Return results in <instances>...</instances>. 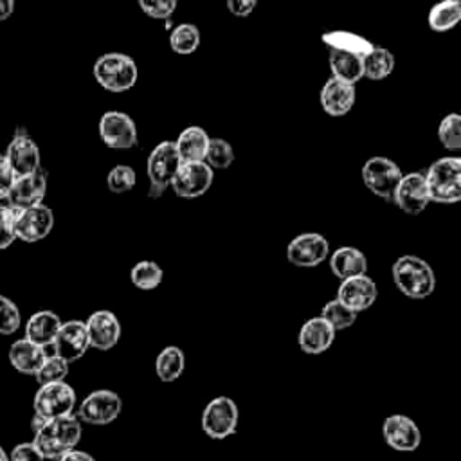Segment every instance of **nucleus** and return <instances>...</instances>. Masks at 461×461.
Instances as JSON below:
<instances>
[{"instance_id":"nucleus-1","label":"nucleus","mask_w":461,"mask_h":461,"mask_svg":"<svg viewBox=\"0 0 461 461\" xmlns=\"http://www.w3.org/2000/svg\"><path fill=\"white\" fill-rule=\"evenodd\" d=\"M83 429L77 416H63L45 421L32 438L34 447L40 450L43 459H58L65 452L74 450L81 439Z\"/></svg>"},{"instance_id":"nucleus-2","label":"nucleus","mask_w":461,"mask_h":461,"mask_svg":"<svg viewBox=\"0 0 461 461\" xmlns=\"http://www.w3.org/2000/svg\"><path fill=\"white\" fill-rule=\"evenodd\" d=\"M391 274L396 288L411 299H425L436 288V274L432 267L414 254L400 256L393 263Z\"/></svg>"},{"instance_id":"nucleus-3","label":"nucleus","mask_w":461,"mask_h":461,"mask_svg":"<svg viewBox=\"0 0 461 461\" xmlns=\"http://www.w3.org/2000/svg\"><path fill=\"white\" fill-rule=\"evenodd\" d=\"M429 198L436 203H457L461 200V158L441 157L423 173Z\"/></svg>"},{"instance_id":"nucleus-4","label":"nucleus","mask_w":461,"mask_h":461,"mask_svg":"<svg viewBox=\"0 0 461 461\" xmlns=\"http://www.w3.org/2000/svg\"><path fill=\"white\" fill-rule=\"evenodd\" d=\"M95 81L108 92L121 94L130 90L139 77L137 63L131 56L124 52H106L101 54L94 63Z\"/></svg>"},{"instance_id":"nucleus-5","label":"nucleus","mask_w":461,"mask_h":461,"mask_svg":"<svg viewBox=\"0 0 461 461\" xmlns=\"http://www.w3.org/2000/svg\"><path fill=\"white\" fill-rule=\"evenodd\" d=\"M74 407H76V391L67 382L40 385L32 398L34 414L45 421L70 416Z\"/></svg>"},{"instance_id":"nucleus-6","label":"nucleus","mask_w":461,"mask_h":461,"mask_svg":"<svg viewBox=\"0 0 461 461\" xmlns=\"http://www.w3.org/2000/svg\"><path fill=\"white\" fill-rule=\"evenodd\" d=\"M180 164L182 162L178 158L173 140H162L160 144H157L151 149V153L148 155V162H146V173L149 178L151 196L164 193L171 185L173 176L176 175Z\"/></svg>"},{"instance_id":"nucleus-7","label":"nucleus","mask_w":461,"mask_h":461,"mask_svg":"<svg viewBox=\"0 0 461 461\" xmlns=\"http://www.w3.org/2000/svg\"><path fill=\"white\" fill-rule=\"evenodd\" d=\"M402 176L403 173L398 164L387 157H371L362 166L364 185L385 202L394 200V193Z\"/></svg>"},{"instance_id":"nucleus-8","label":"nucleus","mask_w":461,"mask_h":461,"mask_svg":"<svg viewBox=\"0 0 461 461\" xmlns=\"http://www.w3.org/2000/svg\"><path fill=\"white\" fill-rule=\"evenodd\" d=\"M238 405L229 396L212 398L202 411V429L211 439H225L238 429Z\"/></svg>"},{"instance_id":"nucleus-9","label":"nucleus","mask_w":461,"mask_h":461,"mask_svg":"<svg viewBox=\"0 0 461 461\" xmlns=\"http://www.w3.org/2000/svg\"><path fill=\"white\" fill-rule=\"evenodd\" d=\"M121 411L122 400L115 391L97 389L79 403L77 420L88 425H108L119 418Z\"/></svg>"},{"instance_id":"nucleus-10","label":"nucleus","mask_w":461,"mask_h":461,"mask_svg":"<svg viewBox=\"0 0 461 461\" xmlns=\"http://www.w3.org/2000/svg\"><path fill=\"white\" fill-rule=\"evenodd\" d=\"M99 137L113 149H128L137 144L135 121L119 110H108L99 119Z\"/></svg>"},{"instance_id":"nucleus-11","label":"nucleus","mask_w":461,"mask_h":461,"mask_svg":"<svg viewBox=\"0 0 461 461\" xmlns=\"http://www.w3.org/2000/svg\"><path fill=\"white\" fill-rule=\"evenodd\" d=\"M330 256V243L319 232H303L286 247V259L303 268L317 267Z\"/></svg>"},{"instance_id":"nucleus-12","label":"nucleus","mask_w":461,"mask_h":461,"mask_svg":"<svg viewBox=\"0 0 461 461\" xmlns=\"http://www.w3.org/2000/svg\"><path fill=\"white\" fill-rule=\"evenodd\" d=\"M52 227H54V212L50 207L43 203L16 211V218H14L16 240H22L25 243H36L47 238Z\"/></svg>"},{"instance_id":"nucleus-13","label":"nucleus","mask_w":461,"mask_h":461,"mask_svg":"<svg viewBox=\"0 0 461 461\" xmlns=\"http://www.w3.org/2000/svg\"><path fill=\"white\" fill-rule=\"evenodd\" d=\"M214 178V171L205 162L180 164L169 187L182 198H198L209 191Z\"/></svg>"},{"instance_id":"nucleus-14","label":"nucleus","mask_w":461,"mask_h":461,"mask_svg":"<svg viewBox=\"0 0 461 461\" xmlns=\"http://www.w3.org/2000/svg\"><path fill=\"white\" fill-rule=\"evenodd\" d=\"M384 441L398 452H412L421 443V430L416 421L405 414H391L382 423Z\"/></svg>"},{"instance_id":"nucleus-15","label":"nucleus","mask_w":461,"mask_h":461,"mask_svg":"<svg viewBox=\"0 0 461 461\" xmlns=\"http://www.w3.org/2000/svg\"><path fill=\"white\" fill-rule=\"evenodd\" d=\"M376 297H378L376 283L367 274H362V276H355L340 281L335 299L342 303L346 308H349L351 312L360 313L371 308Z\"/></svg>"},{"instance_id":"nucleus-16","label":"nucleus","mask_w":461,"mask_h":461,"mask_svg":"<svg viewBox=\"0 0 461 461\" xmlns=\"http://www.w3.org/2000/svg\"><path fill=\"white\" fill-rule=\"evenodd\" d=\"M88 348L90 344H88V335L83 321L61 322V328L52 342V349L56 357L70 364L79 360Z\"/></svg>"},{"instance_id":"nucleus-17","label":"nucleus","mask_w":461,"mask_h":461,"mask_svg":"<svg viewBox=\"0 0 461 461\" xmlns=\"http://www.w3.org/2000/svg\"><path fill=\"white\" fill-rule=\"evenodd\" d=\"M45 193H47V176H45V171L40 167L38 171L27 176L14 178L7 193V198L13 209L22 211V209H29L43 203Z\"/></svg>"},{"instance_id":"nucleus-18","label":"nucleus","mask_w":461,"mask_h":461,"mask_svg":"<svg viewBox=\"0 0 461 461\" xmlns=\"http://www.w3.org/2000/svg\"><path fill=\"white\" fill-rule=\"evenodd\" d=\"M85 328H86L90 348L99 351L112 349L121 339V322L115 317V313L110 310L94 312L86 319Z\"/></svg>"},{"instance_id":"nucleus-19","label":"nucleus","mask_w":461,"mask_h":461,"mask_svg":"<svg viewBox=\"0 0 461 461\" xmlns=\"http://www.w3.org/2000/svg\"><path fill=\"white\" fill-rule=\"evenodd\" d=\"M9 169L13 171L14 178L27 176L38 171L40 166V148L29 135H14L4 153Z\"/></svg>"},{"instance_id":"nucleus-20","label":"nucleus","mask_w":461,"mask_h":461,"mask_svg":"<svg viewBox=\"0 0 461 461\" xmlns=\"http://www.w3.org/2000/svg\"><path fill=\"white\" fill-rule=\"evenodd\" d=\"M393 202L407 214H420L421 211H425V207L430 203V198L423 173L412 171L403 175L396 187Z\"/></svg>"},{"instance_id":"nucleus-21","label":"nucleus","mask_w":461,"mask_h":461,"mask_svg":"<svg viewBox=\"0 0 461 461\" xmlns=\"http://www.w3.org/2000/svg\"><path fill=\"white\" fill-rule=\"evenodd\" d=\"M355 97H357V90L353 83H348L331 76L330 79H326L321 90V106L328 115L342 117L353 108Z\"/></svg>"},{"instance_id":"nucleus-22","label":"nucleus","mask_w":461,"mask_h":461,"mask_svg":"<svg viewBox=\"0 0 461 461\" xmlns=\"http://www.w3.org/2000/svg\"><path fill=\"white\" fill-rule=\"evenodd\" d=\"M335 333L337 331L321 315L312 317L303 322L297 335V344L308 355H321L331 348Z\"/></svg>"},{"instance_id":"nucleus-23","label":"nucleus","mask_w":461,"mask_h":461,"mask_svg":"<svg viewBox=\"0 0 461 461\" xmlns=\"http://www.w3.org/2000/svg\"><path fill=\"white\" fill-rule=\"evenodd\" d=\"M59 328H61V319L56 312L40 310L27 319L25 339L40 348H45L54 342Z\"/></svg>"},{"instance_id":"nucleus-24","label":"nucleus","mask_w":461,"mask_h":461,"mask_svg":"<svg viewBox=\"0 0 461 461\" xmlns=\"http://www.w3.org/2000/svg\"><path fill=\"white\" fill-rule=\"evenodd\" d=\"M209 135L202 126H187L180 131V135L175 140V149L178 153V158L182 164L185 162H203L207 146H209Z\"/></svg>"},{"instance_id":"nucleus-25","label":"nucleus","mask_w":461,"mask_h":461,"mask_svg":"<svg viewBox=\"0 0 461 461\" xmlns=\"http://www.w3.org/2000/svg\"><path fill=\"white\" fill-rule=\"evenodd\" d=\"M330 268L340 279H349L355 276H362L367 272V259L366 254L357 247H339L331 252Z\"/></svg>"},{"instance_id":"nucleus-26","label":"nucleus","mask_w":461,"mask_h":461,"mask_svg":"<svg viewBox=\"0 0 461 461\" xmlns=\"http://www.w3.org/2000/svg\"><path fill=\"white\" fill-rule=\"evenodd\" d=\"M9 362L11 366L22 373V375H36L38 369L41 367L43 360H45V353L40 346L32 344L31 340H27L25 337L23 339H18L11 344L9 348Z\"/></svg>"},{"instance_id":"nucleus-27","label":"nucleus","mask_w":461,"mask_h":461,"mask_svg":"<svg viewBox=\"0 0 461 461\" xmlns=\"http://www.w3.org/2000/svg\"><path fill=\"white\" fill-rule=\"evenodd\" d=\"M322 41L330 50H340V52H349L360 58H366L375 43H371L367 38L351 32V31H330L322 34Z\"/></svg>"},{"instance_id":"nucleus-28","label":"nucleus","mask_w":461,"mask_h":461,"mask_svg":"<svg viewBox=\"0 0 461 461\" xmlns=\"http://www.w3.org/2000/svg\"><path fill=\"white\" fill-rule=\"evenodd\" d=\"M362 59L360 56L349 54V52H340V50H330L328 54V65L331 70V76L348 83H357L362 74Z\"/></svg>"},{"instance_id":"nucleus-29","label":"nucleus","mask_w":461,"mask_h":461,"mask_svg":"<svg viewBox=\"0 0 461 461\" xmlns=\"http://www.w3.org/2000/svg\"><path fill=\"white\" fill-rule=\"evenodd\" d=\"M185 367L184 351L178 346H166L155 358V373L162 382H175Z\"/></svg>"},{"instance_id":"nucleus-30","label":"nucleus","mask_w":461,"mask_h":461,"mask_svg":"<svg viewBox=\"0 0 461 461\" xmlns=\"http://www.w3.org/2000/svg\"><path fill=\"white\" fill-rule=\"evenodd\" d=\"M461 20L459 0H443L430 7L427 14V23L434 32H447Z\"/></svg>"},{"instance_id":"nucleus-31","label":"nucleus","mask_w":461,"mask_h":461,"mask_svg":"<svg viewBox=\"0 0 461 461\" xmlns=\"http://www.w3.org/2000/svg\"><path fill=\"white\" fill-rule=\"evenodd\" d=\"M394 70V54L384 47H373V50L362 59V74L371 81L385 79Z\"/></svg>"},{"instance_id":"nucleus-32","label":"nucleus","mask_w":461,"mask_h":461,"mask_svg":"<svg viewBox=\"0 0 461 461\" xmlns=\"http://www.w3.org/2000/svg\"><path fill=\"white\" fill-rule=\"evenodd\" d=\"M200 45V31L194 23H178L169 34V47L176 54H193Z\"/></svg>"},{"instance_id":"nucleus-33","label":"nucleus","mask_w":461,"mask_h":461,"mask_svg":"<svg viewBox=\"0 0 461 461\" xmlns=\"http://www.w3.org/2000/svg\"><path fill=\"white\" fill-rule=\"evenodd\" d=\"M164 277V270L162 267H158V263L151 261V259H142L139 263L133 265L131 272H130V279L133 283V286H137L139 290H155Z\"/></svg>"},{"instance_id":"nucleus-34","label":"nucleus","mask_w":461,"mask_h":461,"mask_svg":"<svg viewBox=\"0 0 461 461\" xmlns=\"http://www.w3.org/2000/svg\"><path fill=\"white\" fill-rule=\"evenodd\" d=\"M203 162L212 171L214 169H227L234 162V149H232V146L225 139L211 137Z\"/></svg>"},{"instance_id":"nucleus-35","label":"nucleus","mask_w":461,"mask_h":461,"mask_svg":"<svg viewBox=\"0 0 461 461\" xmlns=\"http://www.w3.org/2000/svg\"><path fill=\"white\" fill-rule=\"evenodd\" d=\"M357 315H358V313L351 312L349 308H346V306H344L342 303H339L337 299L328 301V303L324 304L322 312H321V317H322L335 331L346 330V328L353 326L355 321H357Z\"/></svg>"},{"instance_id":"nucleus-36","label":"nucleus","mask_w":461,"mask_h":461,"mask_svg":"<svg viewBox=\"0 0 461 461\" xmlns=\"http://www.w3.org/2000/svg\"><path fill=\"white\" fill-rule=\"evenodd\" d=\"M438 139L447 149H459L461 148V117L459 113L452 112L445 115L438 126Z\"/></svg>"},{"instance_id":"nucleus-37","label":"nucleus","mask_w":461,"mask_h":461,"mask_svg":"<svg viewBox=\"0 0 461 461\" xmlns=\"http://www.w3.org/2000/svg\"><path fill=\"white\" fill-rule=\"evenodd\" d=\"M137 184V175L135 169L126 166V164H117L110 169L108 176H106V185L112 193L115 194H122L128 193L135 187Z\"/></svg>"},{"instance_id":"nucleus-38","label":"nucleus","mask_w":461,"mask_h":461,"mask_svg":"<svg viewBox=\"0 0 461 461\" xmlns=\"http://www.w3.org/2000/svg\"><path fill=\"white\" fill-rule=\"evenodd\" d=\"M67 375H68V364L65 360H61L59 357H47L34 376L38 385H47V384L65 382Z\"/></svg>"},{"instance_id":"nucleus-39","label":"nucleus","mask_w":461,"mask_h":461,"mask_svg":"<svg viewBox=\"0 0 461 461\" xmlns=\"http://www.w3.org/2000/svg\"><path fill=\"white\" fill-rule=\"evenodd\" d=\"M22 324L18 306L5 295H0V335H13Z\"/></svg>"},{"instance_id":"nucleus-40","label":"nucleus","mask_w":461,"mask_h":461,"mask_svg":"<svg viewBox=\"0 0 461 461\" xmlns=\"http://www.w3.org/2000/svg\"><path fill=\"white\" fill-rule=\"evenodd\" d=\"M140 11L153 20H167L176 9L175 0H139Z\"/></svg>"},{"instance_id":"nucleus-41","label":"nucleus","mask_w":461,"mask_h":461,"mask_svg":"<svg viewBox=\"0 0 461 461\" xmlns=\"http://www.w3.org/2000/svg\"><path fill=\"white\" fill-rule=\"evenodd\" d=\"M14 218H16V209L13 207L0 209V250L7 249L16 240Z\"/></svg>"},{"instance_id":"nucleus-42","label":"nucleus","mask_w":461,"mask_h":461,"mask_svg":"<svg viewBox=\"0 0 461 461\" xmlns=\"http://www.w3.org/2000/svg\"><path fill=\"white\" fill-rule=\"evenodd\" d=\"M9 461H45V459L32 441H23L13 447V450L9 452Z\"/></svg>"},{"instance_id":"nucleus-43","label":"nucleus","mask_w":461,"mask_h":461,"mask_svg":"<svg viewBox=\"0 0 461 461\" xmlns=\"http://www.w3.org/2000/svg\"><path fill=\"white\" fill-rule=\"evenodd\" d=\"M256 7L254 0H229L227 2V9L230 11V14L238 16V18H245L249 16Z\"/></svg>"},{"instance_id":"nucleus-44","label":"nucleus","mask_w":461,"mask_h":461,"mask_svg":"<svg viewBox=\"0 0 461 461\" xmlns=\"http://www.w3.org/2000/svg\"><path fill=\"white\" fill-rule=\"evenodd\" d=\"M13 182H14V175L9 169V164L4 157V153H0V194H7Z\"/></svg>"},{"instance_id":"nucleus-45","label":"nucleus","mask_w":461,"mask_h":461,"mask_svg":"<svg viewBox=\"0 0 461 461\" xmlns=\"http://www.w3.org/2000/svg\"><path fill=\"white\" fill-rule=\"evenodd\" d=\"M56 461H95L88 452H85V450H77V448H74V450H68V452H65L61 457H58Z\"/></svg>"},{"instance_id":"nucleus-46","label":"nucleus","mask_w":461,"mask_h":461,"mask_svg":"<svg viewBox=\"0 0 461 461\" xmlns=\"http://www.w3.org/2000/svg\"><path fill=\"white\" fill-rule=\"evenodd\" d=\"M14 11V2L13 0H0V22L7 20Z\"/></svg>"},{"instance_id":"nucleus-47","label":"nucleus","mask_w":461,"mask_h":461,"mask_svg":"<svg viewBox=\"0 0 461 461\" xmlns=\"http://www.w3.org/2000/svg\"><path fill=\"white\" fill-rule=\"evenodd\" d=\"M5 207H11L9 198H7V194H0V209H5Z\"/></svg>"},{"instance_id":"nucleus-48","label":"nucleus","mask_w":461,"mask_h":461,"mask_svg":"<svg viewBox=\"0 0 461 461\" xmlns=\"http://www.w3.org/2000/svg\"><path fill=\"white\" fill-rule=\"evenodd\" d=\"M0 461H9V454L0 447Z\"/></svg>"}]
</instances>
